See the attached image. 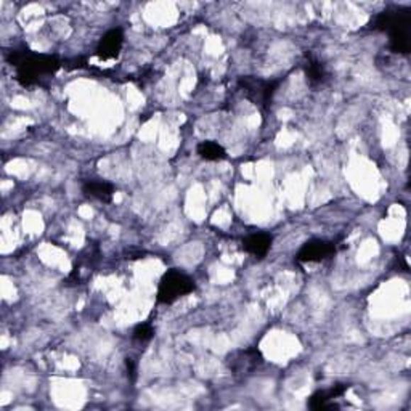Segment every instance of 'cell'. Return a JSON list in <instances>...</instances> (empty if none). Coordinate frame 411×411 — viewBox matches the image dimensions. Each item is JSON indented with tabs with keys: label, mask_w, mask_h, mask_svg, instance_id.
<instances>
[{
	"label": "cell",
	"mask_w": 411,
	"mask_h": 411,
	"mask_svg": "<svg viewBox=\"0 0 411 411\" xmlns=\"http://www.w3.org/2000/svg\"><path fill=\"white\" fill-rule=\"evenodd\" d=\"M9 63L16 68V81L23 87H31L40 77L52 76L60 69V60L55 55H42L28 48H16L9 53Z\"/></svg>",
	"instance_id": "6da1fadb"
},
{
	"label": "cell",
	"mask_w": 411,
	"mask_h": 411,
	"mask_svg": "<svg viewBox=\"0 0 411 411\" xmlns=\"http://www.w3.org/2000/svg\"><path fill=\"white\" fill-rule=\"evenodd\" d=\"M371 28L389 34V45L395 53L407 55L411 48V11L410 9H389L381 11L371 21Z\"/></svg>",
	"instance_id": "7a4b0ae2"
},
{
	"label": "cell",
	"mask_w": 411,
	"mask_h": 411,
	"mask_svg": "<svg viewBox=\"0 0 411 411\" xmlns=\"http://www.w3.org/2000/svg\"><path fill=\"white\" fill-rule=\"evenodd\" d=\"M196 289L195 281L188 275L177 269L167 270L162 275L158 286V302L159 304H174L175 300L184 298L186 294H191Z\"/></svg>",
	"instance_id": "3957f363"
},
{
	"label": "cell",
	"mask_w": 411,
	"mask_h": 411,
	"mask_svg": "<svg viewBox=\"0 0 411 411\" xmlns=\"http://www.w3.org/2000/svg\"><path fill=\"white\" fill-rule=\"evenodd\" d=\"M278 86H280V81L261 79L256 76H243L238 79V87L243 92L244 98L262 111L269 110Z\"/></svg>",
	"instance_id": "277c9868"
},
{
	"label": "cell",
	"mask_w": 411,
	"mask_h": 411,
	"mask_svg": "<svg viewBox=\"0 0 411 411\" xmlns=\"http://www.w3.org/2000/svg\"><path fill=\"white\" fill-rule=\"evenodd\" d=\"M261 364L262 354L256 347L238 350V352H233L227 359L228 370L233 374H251Z\"/></svg>",
	"instance_id": "5b68a950"
},
{
	"label": "cell",
	"mask_w": 411,
	"mask_h": 411,
	"mask_svg": "<svg viewBox=\"0 0 411 411\" xmlns=\"http://www.w3.org/2000/svg\"><path fill=\"white\" fill-rule=\"evenodd\" d=\"M336 252V244L326 240H310L307 241L295 256V261L302 264H310V262H322L325 259L331 257Z\"/></svg>",
	"instance_id": "8992f818"
},
{
	"label": "cell",
	"mask_w": 411,
	"mask_h": 411,
	"mask_svg": "<svg viewBox=\"0 0 411 411\" xmlns=\"http://www.w3.org/2000/svg\"><path fill=\"white\" fill-rule=\"evenodd\" d=\"M124 45V31L120 28L110 29L98 42L96 55L103 60H110L119 57L120 48Z\"/></svg>",
	"instance_id": "52a82bcc"
},
{
	"label": "cell",
	"mask_w": 411,
	"mask_h": 411,
	"mask_svg": "<svg viewBox=\"0 0 411 411\" xmlns=\"http://www.w3.org/2000/svg\"><path fill=\"white\" fill-rule=\"evenodd\" d=\"M349 388H350L349 384H336L326 390H318L310 398H308V407H310L312 410L332 408L334 405H332L331 402L342 397L349 390Z\"/></svg>",
	"instance_id": "ba28073f"
},
{
	"label": "cell",
	"mask_w": 411,
	"mask_h": 411,
	"mask_svg": "<svg viewBox=\"0 0 411 411\" xmlns=\"http://www.w3.org/2000/svg\"><path fill=\"white\" fill-rule=\"evenodd\" d=\"M82 193L87 198H94L100 203H111L116 186L106 180H86L82 184Z\"/></svg>",
	"instance_id": "9c48e42d"
},
{
	"label": "cell",
	"mask_w": 411,
	"mask_h": 411,
	"mask_svg": "<svg viewBox=\"0 0 411 411\" xmlns=\"http://www.w3.org/2000/svg\"><path fill=\"white\" fill-rule=\"evenodd\" d=\"M274 238L269 233H254L243 241V249L251 256L262 259L269 254Z\"/></svg>",
	"instance_id": "30bf717a"
},
{
	"label": "cell",
	"mask_w": 411,
	"mask_h": 411,
	"mask_svg": "<svg viewBox=\"0 0 411 411\" xmlns=\"http://www.w3.org/2000/svg\"><path fill=\"white\" fill-rule=\"evenodd\" d=\"M198 154L199 158L204 159V161H210V162H215V161H223L227 159V151L225 148L222 147L220 143H217L214 140H204L198 145Z\"/></svg>",
	"instance_id": "8fae6325"
},
{
	"label": "cell",
	"mask_w": 411,
	"mask_h": 411,
	"mask_svg": "<svg viewBox=\"0 0 411 411\" xmlns=\"http://www.w3.org/2000/svg\"><path fill=\"white\" fill-rule=\"evenodd\" d=\"M305 76H307L308 84L315 87V86H322V84L326 81V77H328V72H326L323 63H320L317 58L307 55Z\"/></svg>",
	"instance_id": "7c38bea8"
},
{
	"label": "cell",
	"mask_w": 411,
	"mask_h": 411,
	"mask_svg": "<svg viewBox=\"0 0 411 411\" xmlns=\"http://www.w3.org/2000/svg\"><path fill=\"white\" fill-rule=\"evenodd\" d=\"M153 336H154V328L150 323L137 325L134 328V332H132V337H134L137 342H148L153 339Z\"/></svg>",
	"instance_id": "4fadbf2b"
},
{
	"label": "cell",
	"mask_w": 411,
	"mask_h": 411,
	"mask_svg": "<svg viewBox=\"0 0 411 411\" xmlns=\"http://www.w3.org/2000/svg\"><path fill=\"white\" fill-rule=\"evenodd\" d=\"M125 365H127V371H129L130 376H135V364L132 359H125Z\"/></svg>",
	"instance_id": "5bb4252c"
}]
</instances>
